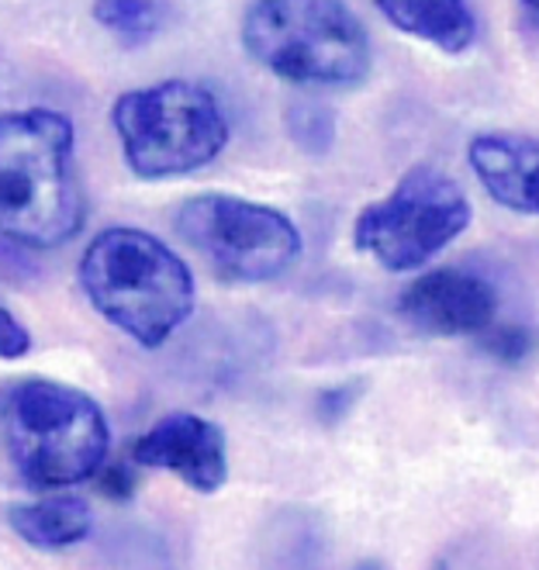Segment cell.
<instances>
[{"mask_svg":"<svg viewBox=\"0 0 539 570\" xmlns=\"http://www.w3.org/2000/svg\"><path fill=\"white\" fill-rule=\"evenodd\" d=\"M131 463L177 474L190 491L215 494L228 481L225 432L194 412H174L131 443Z\"/></svg>","mask_w":539,"mask_h":570,"instance_id":"9c48e42d","label":"cell"},{"mask_svg":"<svg viewBox=\"0 0 539 570\" xmlns=\"http://www.w3.org/2000/svg\"><path fill=\"white\" fill-rule=\"evenodd\" d=\"M291 131L301 149L308 153H325L329 142H332V118L329 111L322 108H312V105H301L291 111Z\"/></svg>","mask_w":539,"mask_h":570,"instance_id":"9a60e30c","label":"cell"},{"mask_svg":"<svg viewBox=\"0 0 539 570\" xmlns=\"http://www.w3.org/2000/svg\"><path fill=\"white\" fill-rule=\"evenodd\" d=\"M378 11L404 36L450 56L478 42V18L467 0H378Z\"/></svg>","mask_w":539,"mask_h":570,"instance_id":"8fae6325","label":"cell"},{"mask_svg":"<svg viewBox=\"0 0 539 570\" xmlns=\"http://www.w3.org/2000/svg\"><path fill=\"white\" fill-rule=\"evenodd\" d=\"M180 239L222 281L266 284L287 274L301 256L297 225L274 205L235 194H197L177 208Z\"/></svg>","mask_w":539,"mask_h":570,"instance_id":"52a82bcc","label":"cell"},{"mask_svg":"<svg viewBox=\"0 0 539 570\" xmlns=\"http://www.w3.org/2000/svg\"><path fill=\"white\" fill-rule=\"evenodd\" d=\"M94 21L125 46H146L159 36V0H94Z\"/></svg>","mask_w":539,"mask_h":570,"instance_id":"4fadbf2b","label":"cell"},{"mask_svg":"<svg viewBox=\"0 0 539 570\" xmlns=\"http://www.w3.org/2000/svg\"><path fill=\"white\" fill-rule=\"evenodd\" d=\"M246 52L301 87H353L370 73V31L346 0H253L243 14Z\"/></svg>","mask_w":539,"mask_h":570,"instance_id":"277c9868","label":"cell"},{"mask_svg":"<svg viewBox=\"0 0 539 570\" xmlns=\"http://www.w3.org/2000/svg\"><path fill=\"white\" fill-rule=\"evenodd\" d=\"M522 8L532 11V14H539V0H522Z\"/></svg>","mask_w":539,"mask_h":570,"instance_id":"ac0fdd59","label":"cell"},{"mask_svg":"<svg viewBox=\"0 0 539 570\" xmlns=\"http://www.w3.org/2000/svg\"><path fill=\"white\" fill-rule=\"evenodd\" d=\"M398 312L425 335H443V340L481 335L498 322V291L474 271L435 266L401 291Z\"/></svg>","mask_w":539,"mask_h":570,"instance_id":"ba28073f","label":"cell"},{"mask_svg":"<svg viewBox=\"0 0 539 570\" xmlns=\"http://www.w3.org/2000/svg\"><path fill=\"white\" fill-rule=\"evenodd\" d=\"M8 522L28 547L66 550V547H77L80 540H87L94 515H90V505L84 498L52 494L42 501H31V505L8 509Z\"/></svg>","mask_w":539,"mask_h":570,"instance_id":"7c38bea8","label":"cell"},{"mask_svg":"<svg viewBox=\"0 0 539 570\" xmlns=\"http://www.w3.org/2000/svg\"><path fill=\"white\" fill-rule=\"evenodd\" d=\"M470 218V197L453 177L435 166H412L388 197L356 215L353 243L388 274H412L463 236Z\"/></svg>","mask_w":539,"mask_h":570,"instance_id":"8992f818","label":"cell"},{"mask_svg":"<svg viewBox=\"0 0 539 570\" xmlns=\"http://www.w3.org/2000/svg\"><path fill=\"white\" fill-rule=\"evenodd\" d=\"M467 159L494 205L539 218V136L484 131L470 139Z\"/></svg>","mask_w":539,"mask_h":570,"instance_id":"30bf717a","label":"cell"},{"mask_svg":"<svg viewBox=\"0 0 539 570\" xmlns=\"http://www.w3.org/2000/svg\"><path fill=\"white\" fill-rule=\"evenodd\" d=\"M28 353H31V332L4 301H0V360H21Z\"/></svg>","mask_w":539,"mask_h":570,"instance_id":"2e32d148","label":"cell"},{"mask_svg":"<svg viewBox=\"0 0 539 570\" xmlns=\"http://www.w3.org/2000/svg\"><path fill=\"white\" fill-rule=\"evenodd\" d=\"M481 346L488 356H494L501 363H519L532 350V335L519 322H494L488 332H481Z\"/></svg>","mask_w":539,"mask_h":570,"instance_id":"5bb4252c","label":"cell"},{"mask_svg":"<svg viewBox=\"0 0 539 570\" xmlns=\"http://www.w3.org/2000/svg\"><path fill=\"white\" fill-rule=\"evenodd\" d=\"M87 222L74 121L52 108L0 115V239L56 249Z\"/></svg>","mask_w":539,"mask_h":570,"instance_id":"6da1fadb","label":"cell"},{"mask_svg":"<svg viewBox=\"0 0 539 570\" xmlns=\"http://www.w3.org/2000/svg\"><path fill=\"white\" fill-rule=\"evenodd\" d=\"M97 478H100V491H105L108 498H115V501H128L135 494V488H139L131 460H108L97 471Z\"/></svg>","mask_w":539,"mask_h":570,"instance_id":"e0dca14e","label":"cell"},{"mask_svg":"<svg viewBox=\"0 0 539 570\" xmlns=\"http://www.w3.org/2000/svg\"><path fill=\"white\" fill-rule=\"evenodd\" d=\"M363 570H370V567H363Z\"/></svg>","mask_w":539,"mask_h":570,"instance_id":"d6986e66","label":"cell"},{"mask_svg":"<svg viewBox=\"0 0 539 570\" xmlns=\"http://www.w3.org/2000/svg\"><path fill=\"white\" fill-rule=\"evenodd\" d=\"M80 287L94 312L146 350H159L194 312L190 266L143 228H108L84 249Z\"/></svg>","mask_w":539,"mask_h":570,"instance_id":"7a4b0ae2","label":"cell"},{"mask_svg":"<svg viewBox=\"0 0 539 570\" xmlns=\"http://www.w3.org/2000/svg\"><path fill=\"white\" fill-rule=\"evenodd\" d=\"M0 435L18 474L42 491L97 478L111 450L105 409L87 391L49 377H28L4 391Z\"/></svg>","mask_w":539,"mask_h":570,"instance_id":"3957f363","label":"cell"},{"mask_svg":"<svg viewBox=\"0 0 539 570\" xmlns=\"http://www.w3.org/2000/svg\"><path fill=\"white\" fill-rule=\"evenodd\" d=\"M111 121L128 170L139 180L197 174L228 146L222 100L194 80H163L128 90L115 100Z\"/></svg>","mask_w":539,"mask_h":570,"instance_id":"5b68a950","label":"cell"}]
</instances>
